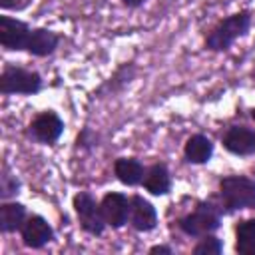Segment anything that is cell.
<instances>
[{
	"label": "cell",
	"mask_w": 255,
	"mask_h": 255,
	"mask_svg": "<svg viewBox=\"0 0 255 255\" xmlns=\"http://www.w3.org/2000/svg\"><path fill=\"white\" fill-rule=\"evenodd\" d=\"M251 26V16L249 12H237L231 14L227 18H223L221 22H217L211 32L205 38V48L213 50V52H223L227 50L237 38H241L243 34H247Z\"/></svg>",
	"instance_id": "cell-1"
},
{
	"label": "cell",
	"mask_w": 255,
	"mask_h": 255,
	"mask_svg": "<svg viewBox=\"0 0 255 255\" xmlns=\"http://www.w3.org/2000/svg\"><path fill=\"white\" fill-rule=\"evenodd\" d=\"M219 195L229 211L255 207V179L245 175H229L219 181Z\"/></svg>",
	"instance_id": "cell-2"
},
{
	"label": "cell",
	"mask_w": 255,
	"mask_h": 255,
	"mask_svg": "<svg viewBox=\"0 0 255 255\" xmlns=\"http://www.w3.org/2000/svg\"><path fill=\"white\" fill-rule=\"evenodd\" d=\"M42 90V78L38 72L20 68V66H6L0 76V92L4 96L10 94H24L32 96Z\"/></svg>",
	"instance_id": "cell-3"
},
{
	"label": "cell",
	"mask_w": 255,
	"mask_h": 255,
	"mask_svg": "<svg viewBox=\"0 0 255 255\" xmlns=\"http://www.w3.org/2000/svg\"><path fill=\"white\" fill-rule=\"evenodd\" d=\"M219 225H221L219 211L211 203H199L191 213L179 219V229L189 237L211 235L215 229H219Z\"/></svg>",
	"instance_id": "cell-4"
},
{
	"label": "cell",
	"mask_w": 255,
	"mask_h": 255,
	"mask_svg": "<svg viewBox=\"0 0 255 255\" xmlns=\"http://www.w3.org/2000/svg\"><path fill=\"white\" fill-rule=\"evenodd\" d=\"M74 209H76V215H78V221H80V227L90 233V235H102L104 229H106V219L102 215V207L100 203H96V199L82 191L74 197Z\"/></svg>",
	"instance_id": "cell-5"
},
{
	"label": "cell",
	"mask_w": 255,
	"mask_h": 255,
	"mask_svg": "<svg viewBox=\"0 0 255 255\" xmlns=\"http://www.w3.org/2000/svg\"><path fill=\"white\" fill-rule=\"evenodd\" d=\"M32 28L12 16H0V44L6 50H26Z\"/></svg>",
	"instance_id": "cell-6"
},
{
	"label": "cell",
	"mask_w": 255,
	"mask_h": 255,
	"mask_svg": "<svg viewBox=\"0 0 255 255\" xmlns=\"http://www.w3.org/2000/svg\"><path fill=\"white\" fill-rule=\"evenodd\" d=\"M64 131V122L54 112L38 114L30 124V135L40 143H54Z\"/></svg>",
	"instance_id": "cell-7"
},
{
	"label": "cell",
	"mask_w": 255,
	"mask_h": 255,
	"mask_svg": "<svg viewBox=\"0 0 255 255\" xmlns=\"http://www.w3.org/2000/svg\"><path fill=\"white\" fill-rule=\"evenodd\" d=\"M102 207V215L106 219V225L110 227H122L128 223L129 219V199L124 193L112 191L108 195H104V199L100 201Z\"/></svg>",
	"instance_id": "cell-8"
},
{
	"label": "cell",
	"mask_w": 255,
	"mask_h": 255,
	"mask_svg": "<svg viewBox=\"0 0 255 255\" xmlns=\"http://www.w3.org/2000/svg\"><path fill=\"white\" fill-rule=\"evenodd\" d=\"M22 241L26 247H32V249H40L44 247L48 241H52L54 237V229L50 227V223L40 217V215H32L26 219V223L22 225Z\"/></svg>",
	"instance_id": "cell-9"
},
{
	"label": "cell",
	"mask_w": 255,
	"mask_h": 255,
	"mask_svg": "<svg viewBox=\"0 0 255 255\" xmlns=\"http://www.w3.org/2000/svg\"><path fill=\"white\" fill-rule=\"evenodd\" d=\"M223 145L235 155H253L255 153V129L245 126H233L223 135Z\"/></svg>",
	"instance_id": "cell-10"
},
{
	"label": "cell",
	"mask_w": 255,
	"mask_h": 255,
	"mask_svg": "<svg viewBox=\"0 0 255 255\" xmlns=\"http://www.w3.org/2000/svg\"><path fill=\"white\" fill-rule=\"evenodd\" d=\"M129 223L137 231H151L157 225L155 207L147 199H143L141 195L129 197Z\"/></svg>",
	"instance_id": "cell-11"
},
{
	"label": "cell",
	"mask_w": 255,
	"mask_h": 255,
	"mask_svg": "<svg viewBox=\"0 0 255 255\" xmlns=\"http://www.w3.org/2000/svg\"><path fill=\"white\" fill-rule=\"evenodd\" d=\"M58 44H60V36L56 32L46 28H34L30 32L26 52H30L32 56H48L58 48Z\"/></svg>",
	"instance_id": "cell-12"
},
{
	"label": "cell",
	"mask_w": 255,
	"mask_h": 255,
	"mask_svg": "<svg viewBox=\"0 0 255 255\" xmlns=\"http://www.w3.org/2000/svg\"><path fill=\"white\" fill-rule=\"evenodd\" d=\"M141 183H143V187L151 195H165V193H169L171 177H169V171H167L165 163H153L151 167H147Z\"/></svg>",
	"instance_id": "cell-13"
},
{
	"label": "cell",
	"mask_w": 255,
	"mask_h": 255,
	"mask_svg": "<svg viewBox=\"0 0 255 255\" xmlns=\"http://www.w3.org/2000/svg\"><path fill=\"white\" fill-rule=\"evenodd\" d=\"M114 173H116V177L122 183H126V185H137V183L143 181L145 167L135 157H120L114 163Z\"/></svg>",
	"instance_id": "cell-14"
},
{
	"label": "cell",
	"mask_w": 255,
	"mask_h": 255,
	"mask_svg": "<svg viewBox=\"0 0 255 255\" xmlns=\"http://www.w3.org/2000/svg\"><path fill=\"white\" fill-rule=\"evenodd\" d=\"M183 153H185V159L191 163H205L213 155V143L207 135L195 133L185 141Z\"/></svg>",
	"instance_id": "cell-15"
},
{
	"label": "cell",
	"mask_w": 255,
	"mask_h": 255,
	"mask_svg": "<svg viewBox=\"0 0 255 255\" xmlns=\"http://www.w3.org/2000/svg\"><path fill=\"white\" fill-rule=\"evenodd\" d=\"M26 223V207L22 203H2L0 205V229L12 233L22 229Z\"/></svg>",
	"instance_id": "cell-16"
},
{
	"label": "cell",
	"mask_w": 255,
	"mask_h": 255,
	"mask_svg": "<svg viewBox=\"0 0 255 255\" xmlns=\"http://www.w3.org/2000/svg\"><path fill=\"white\" fill-rule=\"evenodd\" d=\"M235 251L255 255V219H245L235 227Z\"/></svg>",
	"instance_id": "cell-17"
},
{
	"label": "cell",
	"mask_w": 255,
	"mask_h": 255,
	"mask_svg": "<svg viewBox=\"0 0 255 255\" xmlns=\"http://www.w3.org/2000/svg\"><path fill=\"white\" fill-rule=\"evenodd\" d=\"M223 245L217 237L213 235H203V239L193 247V253L195 255H215V253H221Z\"/></svg>",
	"instance_id": "cell-18"
},
{
	"label": "cell",
	"mask_w": 255,
	"mask_h": 255,
	"mask_svg": "<svg viewBox=\"0 0 255 255\" xmlns=\"http://www.w3.org/2000/svg\"><path fill=\"white\" fill-rule=\"evenodd\" d=\"M16 189H18V181H16V179L10 181V175L4 173V175H2V197H8V195H12V193H18Z\"/></svg>",
	"instance_id": "cell-19"
},
{
	"label": "cell",
	"mask_w": 255,
	"mask_h": 255,
	"mask_svg": "<svg viewBox=\"0 0 255 255\" xmlns=\"http://www.w3.org/2000/svg\"><path fill=\"white\" fill-rule=\"evenodd\" d=\"M32 0H0V6L4 10H22L30 4Z\"/></svg>",
	"instance_id": "cell-20"
},
{
	"label": "cell",
	"mask_w": 255,
	"mask_h": 255,
	"mask_svg": "<svg viewBox=\"0 0 255 255\" xmlns=\"http://www.w3.org/2000/svg\"><path fill=\"white\" fill-rule=\"evenodd\" d=\"M149 253H171V249L169 247H163V245H155V247L149 249Z\"/></svg>",
	"instance_id": "cell-21"
},
{
	"label": "cell",
	"mask_w": 255,
	"mask_h": 255,
	"mask_svg": "<svg viewBox=\"0 0 255 255\" xmlns=\"http://www.w3.org/2000/svg\"><path fill=\"white\" fill-rule=\"evenodd\" d=\"M145 0H124V4L126 6H129V8H137V6H141Z\"/></svg>",
	"instance_id": "cell-22"
},
{
	"label": "cell",
	"mask_w": 255,
	"mask_h": 255,
	"mask_svg": "<svg viewBox=\"0 0 255 255\" xmlns=\"http://www.w3.org/2000/svg\"><path fill=\"white\" fill-rule=\"evenodd\" d=\"M251 118H253V122H255V108H253V112H251Z\"/></svg>",
	"instance_id": "cell-23"
}]
</instances>
